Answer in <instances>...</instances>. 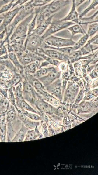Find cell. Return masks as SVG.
I'll return each instance as SVG.
<instances>
[{"label": "cell", "mask_w": 98, "mask_h": 175, "mask_svg": "<svg viewBox=\"0 0 98 175\" xmlns=\"http://www.w3.org/2000/svg\"><path fill=\"white\" fill-rule=\"evenodd\" d=\"M75 24V23L71 21H63L61 20H54L52 21L50 27L41 37L44 40L53 34Z\"/></svg>", "instance_id": "cell-1"}, {"label": "cell", "mask_w": 98, "mask_h": 175, "mask_svg": "<svg viewBox=\"0 0 98 175\" xmlns=\"http://www.w3.org/2000/svg\"><path fill=\"white\" fill-rule=\"evenodd\" d=\"M44 40V42L46 44L56 48L73 46L76 43L72 39L62 38L53 35L49 36Z\"/></svg>", "instance_id": "cell-2"}, {"label": "cell", "mask_w": 98, "mask_h": 175, "mask_svg": "<svg viewBox=\"0 0 98 175\" xmlns=\"http://www.w3.org/2000/svg\"><path fill=\"white\" fill-rule=\"evenodd\" d=\"M70 3L69 0H53L50 3L46 5L44 12L46 19Z\"/></svg>", "instance_id": "cell-3"}, {"label": "cell", "mask_w": 98, "mask_h": 175, "mask_svg": "<svg viewBox=\"0 0 98 175\" xmlns=\"http://www.w3.org/2000/svg\"><path fill=\"white\" fill-rule=\"evenodd\" d=\"M79 90V86L75 83H69L65 94L64 102L73 103L74 101Z\"/></svg>", "instance_id": "cell-4"}, {"label": "cell", "mask_w": 98, "mask_h": 175, "mask_svg": "<svg viewBox=\"0 0 98 175\" xmlns=\"http://www.w3.org/2000/svg\"><path fill=\"white\" fill-rule=\"evenodd\" d=\"M44 50L39 48L37 51L38 54H44L50 58L60 61H66L68 60V55L63 54L60 51L53 49Z\"/></svg>", "instance_id": "cell-5"}, {"label": "cell", "mask_w": 98, "mask_h": 175, "mask_svg": "<svg viewBox=\"0 0 98 175\" xmlns=\"http://www.w3.org/2000/svg\"><path fill=\"white\" fill-rule=\"evenodd\" d=\"M61 73L54 68L47 75L39 78L44 87H47L60 78Z\"/></svg>", "instance_id": "cell-6"}, {"label": "cell", "mask_w": 98, "mask_h": 175, "mask_svg": "<svg viewBox=\"0 0 98 175\" xmlns=\"http://www.w3.org/2000/svg\"><path fill=\"white\" fill-rule=\"evenodd\" d=\"M60 80H57L55 83L48 86L46 88L48 92L51 95L55 96L58 99L62 101L63 97V89Z\"/></svg>", "instance_id": "cell-7"}, {"label": "cell", "mask_w": 98, "mask_h": 175, "mask_svg": "<svg viewBox=\"0 0 98 175\" xmlns=\"http://www.w3.org/2000/svg\"><path fill=\"white\" fill-rule=\"evenodd\" d=\"M34 15L33 13H31L24 21L22 22L17 27L16 31V34L19 36H24L26 33L29 24L33 19Z\"/></svg>", "instance_id": "cell-8"}, {"label": "cell", "mask_w": 98, "mask_h": 175, "mask_svg": "<svg viewBox=\"0 0 98 175\" xmlns=\"http://www.w3.org/2000/svg\"><path fill=\"white\" fill-rule=\"evenodd\" d=\"M61 20L63 21H70L80 25L79 15L76 10L75 0H72V6L70 13L67 16Z\"/></svg>", "instance_id": "cell-9"}, {"label": "cell", "mask_w": 98, "mask_h": 175, "mask_svg": "<svg viewBox=\"0 0 98 175\" xmlns=\"http://www.w3.org/2000/svg\"><path fill=\"white\" fill-rule=\"evenodd\" d=\"M7 123L5 116H0V140L1 142H6Z\"/></svg>", "instance_id": "cell-10"}, {"label": "cell", "mask_w": 98, "mask_h": 175, "mask_svg": "<svg viewBox=\"0 0 98 175\" xmlns=\"http://www.w3.org/2000/svg\"><path fill=\"white\" fill-rule=\"evenodd\" d=\"M27 129L24 125L23 124L21 129L16 134L12 140V142H19L23 141L27 133Z\"/></svg>", "instance_id": "cell-11"}, {"label": "cell", "mask_w": 98, "mask_h": 175, "mask_svg": "<svg viewBox=\"0 0 98 175\" xmlns=\"http://www.w3.org/2000/svg\"><path fill=\"white\" fill-rule=\"evenodd\" d=\"M98 11L94 13L93 15L89 17H82L79 18L80 25H86L90 24L92 23L98 22V20H95V19H98Z\"/></svg>", "instance_id": "cell-12"}, {"label": "cell", "mask_w": 98, "mask_h": 175, "mask_svg": "<svg viewBox=\"0 0 98 175\" xmlns=\"http://www.w3.org/2000/svg\"><path fill=\"white\" fill-rule=\"evenodd\" d=\"M44 97V99L45 101L51 103L54 106H57L59 104V102L57 99L51 94L48 93L45 90H42L39 91Z\"/></svg>", "instance_id": "cell-13"}, {"label": "cell", "mask_w": 98, "mask_h": 175, "mask_svg": "<svg viewBox=\"0 0 98 175\" xmlns=\"http://www.w3.org/2000/svg\"><path fill=\"white\" fill-rule=\"evenodd\" d=\"M68 29L71 31L72 36L78 33L82 34L83 35L86 34L82 26L79 24H75L72 26V27L68 28Z\"/></svg>", "instance_id": "cell-14"}, {"label": "cell", "mask_w": 98, "mask_h": 175, "mask_svg": "<svg viewBox=\"0 0 98 175\" xmlns=\"http://www.w3.org/2000/svg\"><path fill=\"white\" fill-rule=\"evenodd\" d=\"M6 123L8 122H12L15 120L16 117V112L13 106L11 107L10 109H8L6 113Z\"/></svg>", "instance_id": "cell-15"}, {"label": "cell", "mask_w": 98, "mask_h": 175, "mask_svg": "<svg viewBox=\"0 0 98 175\" xmlns=\"http://www.w3.org/2000/svg\"><path fill=\"white\" fill-rule=\"evenodd\" d=\"M38 133L36 130L29 131L27 132L24 141L36 140L39 137Z\"/></svg>", "instance_id": "cell-16"}, {"label": "cell", "mask_w": 98, "mask_h": 175, "mask_svg": "<svg viewBox=\"0 0 98 175\" xmlns=\"http://www.w3.org/2000/svg\"><path fill=\"white\" fill-rule=\"evenodd\" d=\"M98 30V22L93 23L89 24L87 33L89 37H91L95 35V34L97 32Z\"/></svg>", "instance_id": "cell-17"}, {"label": "cell", "mask_w": 98, "mask_h": 175, "mask_svg": "<svg viewBox=\"0 0 98 175\" xmlns=\"http://www.w3.org/2000/svg\"><path fill=\"white\" fill-rule=\"evenodd\" d=\"M37 105L39 110L41 111L48 112L51 110V106L44 101H38L37 103Z\"/></svg>", "instance_id": "cell-18"}, {"label": "cell", "mask_w": 98, "mask_h": 175, "mask_svg": "<svg viewBox=\"0 0 98 175\" xmlns=\"http://www.w3.org/2000/svg\"><path fill=\"white\" fill-rule=\"evenodd\" d=\"M53 67L44 68L40 69V70L37 71L36 72L34 76L36 78H40L43 76H44L50 72L54 68Z\"/></svg>", "instance_id": "cell-19"}, {"label": "cell", "mask_w": 98, "mask_h": 175, "mask_svg": "<svg viewBox=\"0 0 98 175\" xmlns=\"http://www.w3.org/2000/svg\"><path fill=\"white\" fill-rule=\"evenodd\" d=\"M82 53L81 50L75 51L68 55V60H70L71 62L73 63L81 58Z\"/></svg>", "instance_id": "cell-20"}, {"label": "cell", "mask_w": 98, "mask_h": 175, "mask_svg": "<svg viewBox=\"0 0 98 175\" xmlns=\"http://www.w3.org/2000/svg\"><path fill=\"white\" fill-rule=\"evenodd\" d=\"M98 4V0H93L89 6L83 11L82 13L80 14L79 16V19L82 18L86 15V14L88 13L89 11L92 9H94Z\"/></svg>", "instance_id": "cell-21"}, {"label": "cell", "mask_w": 98, "mask_h": 175, "mask_svg": "<svg viewBox=\"0 0 98 175\" xmlns=\"http://www.w3.org/2000/svg\"><path fill=\"white\" fill-rule=\"evenodd\" d=\"M35 59V56L30 53H26L21 57V60L22 62L25 64L33 62Z\"/></svg>", "instance_id": "cell-22"}, {"label": "cell", "mask_w": 98, "mask_h": 175, "mask_svg": "<svg viewBox=\"0 0 98 175\" xmlns=\"http://www.w3.org/2000/svg\"><path fill=\"white\" fill-rule=\"evenodd\" d=\"M19 107L21 108L23 110L28 111H31L32 112L37 113L36 111L34 110L26 102L23 100H19Z\"/></svg>", "instance_id": "cell-23"}, {"label": "cell", "mask_w": 98, "mask_h": 175, "mask_svg": "<svg viewBox=\"0 0 98 175\" xmlns=\"http://www.w3.org/2000/svg\"><path fill=\"white\" fill-rule=\"evenodd\" d=\"M38 55L40 56H41L42 58L46 60L47 62H48L49 64H51L53 65L57 66V67H58V66L60 62L58 60L54 59H52L50 57H48L47 56L45 55L44 54H38Z\"/></svg>", "instance_id": "cell-24"}, {"label": "cell", "mask_w": 98, "mask_h": 175, "mask_svg": "<svg viewBox=\"0 0 98 175\" xmlns=\"http://www.w3.org/2000/svg\"><path fill=\"white\" fill-rule=\"evenodd\" d=\"M18 113H21L22 114L24 115L25 116L33 120L37 121V120H41V118H40V117L38 115H37L29 113H28V112L25 111H22L19 110Z\"/></svg>", "instance_id": "cell-25"}, {"label": "cell", "mask_w": 98, "mask_h": 175, "mask_svg": "<svg viewBox=\"0 0 98 175\" xmlns=\"http://www.w3.org/2000/svg\"><path fill=\"white\" fill-rule=\"evenodd\" d=\"M9 109V106L7 102L4 101L0 102V115H4Z\"/></svg>", "instance_id": "cell-26"}, {"label": "cell", "mask_w": 98, "mask_h": 175, "mask_svg": "<svg viewBox=\"0 0 98 175\" xmlns=\"http://www.w3.org/2000/svg\"><path fill=\"white\" fill-rule=\"evenodd\" d=\"M89 37L87 34H85V35L81 38L79 41L77 43H76L74 45L79 49L82 47L83 46L85 45L86 42H87L88 39Z\"/></svg>", "instance_id": "cell-27"}, {"label": "cell", "mask_w": 98, "mask_h": 175, "mask_svg": "<svg viewBox=\"0 0 98 175\" xmlns=\"http://www.w3.org/2000/svg\"><path fill=\"white\" fill-rule=\"evenodd\" d=\"M38 66V63L33 62L27 67V70L28 72L31 73H36V68Z\"/></svg>", "instance_id": "cell-28"}, {"label": "cell", "mask_w": 98, "mask_h": 175, "mask_svg": "<svg viewBox=\"0 0 98 175\" xmlns=\"http://www.w3.org/2000/svg\"><path fill=\"white\" fill-rule=\"evenodd\" d=\"M37 16V14L36 13V15L33 20L30 24L29 25V31L28 34L29 35L31 32L33 31L34 28L36 26V19Z\"/></svg>", "instance_id": "cell-29"}, {"label": "cell", "mask_w": 98, "mask_h": 175, "mask_svg": "<svg viewBox=\"0 0 98 175\" xmlns=\"http://www.w3.org/2000/svg\"><path fill=\"white\" fill-rule=\"evenodd\" d=\"M85 96V93L84 91L82 90H81L78 95L75 101V104H78L81 101H82L83 97H84Z\"/></svg>", "instance_id": "cell-30"}, {"label": "cell", "mask_w": 98, "mask_h": 175, "mask_svg": "<svg viewBox=\"0 0 98 175\" xmlns=\"http://www.w3.org/2000/svg\"><path fill=\"white\" fill-rule=\"evenodd\" d=\"M90 104L89 102L83 103L81 105V110L83 111H86L88 110L89 109L91 108Z\"/></svg>", "instance_id": "cell-31"}, {"label": "cell", "mask_w": 98, "mask_h": 175, "mask_svg": "<svg viewBox=\"0 0 98 175\" xmlns=\"http://www.w3.org/2000/svg\"><path fill=\"white\" fill-rule=\"evenodd\" d=\"M0 77L4 79H10L11 77V75L8 71H5L4 72L0 73Z\"/></svg>", "instance_id": "cell-32"}, {"label": "cell", "mask_w": 98, "mask_h": 175, "mask_svg": "<svg viewBox=\"0 0 98 175\" xmlns=\"http://www.w3.org/2000/svg\"><path fill=\"white\" fill-rule=\"evenodd\" d=\"M98 68L97 65L96 68L94 69L91 74L90 76H91L92 78H97L98 77Z\"/></svg>", "instance_id": "cell-33"}, {"label": "cell", "mask_w": 98, "mask_h": 175, "mask_svg": "<svg viewBox=\"0 0 98 175\" xmlns=\"http://www.w3.org/2000/svg\"><path fill=\"white\" fill-rule=\"evenodd\" d=\"M98 36L97 34L93 38L91 39L88 42V44H98Z\"/></svg>", "instance_id": "cell-34"}, {"label": "cell", "mask_w": 98, "mask_h": 175, "mask_svg": "<svg viewBox=\"0 0 98 175\" xmlns=\"http://www.w3.org/2000/svg\"><path fill=\"white\" fill-rule=\"evenodd\" d=\"M42 131L43 134L44 135L45 137H47L48 136V131L47 126L45 124H43L42 127Z\"/></svg>", "instance_id": "cell-35"}, {"label": "cell", "mask_w": 98, "mask_h": 175, "mask_svg": "<svg viewBox=\"0 0 98 175\" xmlns=\"http://www.w3.org/2000/svg\"><path fill=\"white\" fill-rule=\"evenodd\" d=\"M58 67L60 71H63L65 70L67 66L64 63H60Z\"/></svg>", "instance_id": "cell-36"}, {"label": "cell", "mask_w": 98, "mask_h": 175, "mask_svg": "<svg viewBox=\"0 0 98 175\" xmlns=\"http://www.w3.org/2000/svg\"><path fill=\"white\" fill-rule=\"evenodd\" d=\"M85 1L86 0H75V4L76 7L79 6Z\"/></svg>", "instance_id": "cell-37"}, {"label": "cell", "mask_w": 98, "mask_h": 175, "mask_svg": "<svg viewBox=\"0 0 98 175\" xmlns=\"http://www.w3.org/2000/svg\"><path fill=\"white\" fill-rule=\"evenodd\" d=\"M20 80V77L19 76H16L13 79V81L14 82L16 83L19 82Z\"/></svg>", "instance_id": "cell-38"}, {"label": "cell", "mask_w": 98, "mask_h": 175, "mask_svg": "<svg viewBox=\"0 0 98 175\" xmlns=\"http://www.w3.org/2000/svg\"><path fill=\"white\" fill-rule=\"evenodd\" d=\"M92 88H94L95 87H97L98 86V79L97 78L95 82H93V85H92Z\"/></svg>", "instance_id": "cell-39"}, {"label": "cell", "mask_w": 98, "mask_h": 175, "mask_svg": "<svg viewBox=\"0 0 98 175\" xmlns=\"http://www.w3.org/2000/svg\"><path fill=\"white\" fill-rule=\"evenodd\" d=\"M92 91H93V93H94V94H95V95H96V96H97L98 89L97 88L96 89L93 90H92Z\"/></svg>", "instance_id": "cell-40"}]
</instances>
